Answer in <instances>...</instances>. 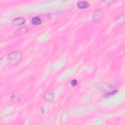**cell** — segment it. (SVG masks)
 Listing matches in <instances>:
<instances>
[{
  "label": "cell",
  "instance_id": "5",
  "mask_svg": "<svg viewBox=\"0 0 125 125\" xmlns=\"http://www.w3.org/2000/svg\"><path fill=\"white\" fill-rule=\"evenodd\" d=\"M102 14L101 11L97 10L95 11L93 15V19L94 20H99L102 18Z\"/></svg>",
  "mask_w": 125,
  "mask_h": 125
},
{
  "label": "cell",
  "instance_id": "8",
  "mask_svg": "<svg viewBox=\"0 0 125 125\" xmlns=\"http://www.w3.org/2000/svg\"><path fill=\"white\" fill-rule=\"evenodd\" d=\"M117 92H118V90H115L112 91V92H109V93H107L106 94H105V97H110V96H112L113 95H114L115 94H116Z\"/></svg>",
  "mask_w": 125,
  "mask_h": 125
},
{
  "label": "cell",
  "instance_id": "9",
  "mask_svg": "<svg viewBox=\"0 0 125 125\" xmlns=\"http://www.w3.org/2000/svg\"><path fill=\"white\" fill-rule=\"evenodd\" d=\"M71 84L72 87H75L77 85V81L76 80L74 79L71 82Z\"/></svg>",
  "mask_w": 125,
  "mask_h": 125
},
{
  "label": "cell",
  "instance_id": "6",
  "mask_svg": "<svg viewBox=\"0 0 125 125\" xmlns=\"http://www.w3.org/2000/svg\"><path fill=\"white\" fill-rule=\"evenodd\" d=\"M41 20L38 17H33L32 19L31 23L34 25H39L41 24Z\"/></svg>",
  "mask_w": 125,
  "mask_h": 125
},
{
  "label": "cell",
  "instance_id": "4",
  "mask_svg": "<svg viewBox=\"0 0 125 125\" xmlns=\"http://www.w3.org/2000/svg\"><path fill=\"white\" fill-rule=\"evenodd\" d=\"M54 98V94L51 91H48L44 96L45 99L47 101H51Z\"/></svg>",
  "mask_w": 125,
  "mask_h": 125
},
{
  "label": "cell",
  "instance_id": "1",
  "mask_svg": "<svg viewBox=\"0 0 125 125\" xmlns=\"http://www.w3.org/2000/svg\"><path fill=\"white\" fill-rule=\"evenodd\" d=\"M22 57V53L21 52L15 51L8 54L7 59L10 63L15 65L21 61Z\"/></svg>",
  "mask_w": 125,
  "mask_h": 125
},
{
  "label": "cell",
  "instance_id": "2",
  "mask_svg": "<svg viewBox=\"0 0 125 125\" xmlns=\"http://www.w3.org/2000/svg\"><path fill=\"white\" fill-rule=\"evenodd\" d=\"M25 22V19L23 17L17 18L13 20L12 24L14 26H19L24 24Z\"/></svg>",
  "mask_w": 125,
  "mask_h": 125
},
{
  "label": "cell",
  "instance_id": "3",
  "mask_svg": "<svg viewBox=\"0 0 125 125\" xmlns=\"http://www.w3.org/2000/svg\"><path fill=\"white\" fill-rule=\"evenodd\" d=\"M90 6L89 3L86 1H80L77 3V6L80 9H86Z\"/></svg>",
  "mask_w": 125,
  "mask_h": 125
},
{
  "label": "cell",
  "instance_id": "7",
  "mask_svg": "<svg viewBox=\"0 0 125 125\" xmlns=\"http://www.w3.org/2000/svg\"><path fill=\"white\" fill-rule=\"evenodd\" d=\"M27 30H28L27 27L26 26H24L21 27L20 29H18L16 31L20 34H22V33H24L26 32L27 31Z\"/></svg>",
  "mask_w": 125,
  "mask_h": 125
}]
</instances>
